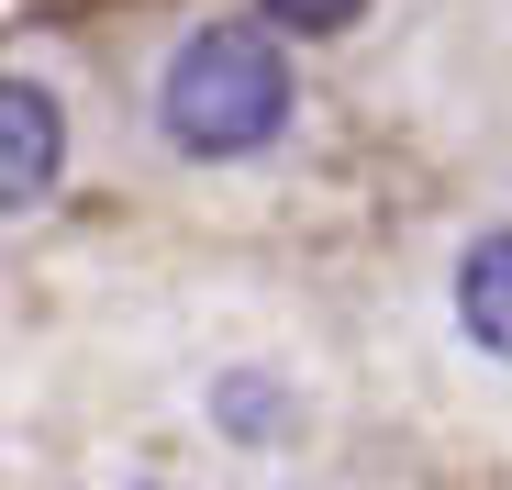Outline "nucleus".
<instances>
[{"label":"nucleus","instance_id":"nucleus-1","mask_svg":"<svg viewBox=\"0 0 512 490\" xmlns=\"http://www.w3.org/2000/svg\"><path fill=\"white\" fill-rule=\"evenodd\" d=\"M290 112H301V78H290L268 23H190L156 67V134L179 156H201V168L279 145Z\"/></svg>","mask_w":512,"mask_h":490},{"label":"nucleus","instance_id":"nucleus-3","mask_svg":"<svg viewBox=\"0 0 512 490\" xmlns=\"http://www.w3.org/2000/svg\"><path fill=\"white\" fill-rule=\"evenodd\" d=\"M457 323H468V346L512 357V223H490L457 257Z\"/></svg>","mask_w":512,"mask_h":490},{"label":"nucleus","instance_id":"nucleus-2","mask_svg":"<svg viewBox=\"0 0 512 490\" xmlns=\"http://www.w3.org/2000/svg\"><path fill=\"white\" fill-rule=\"evenodd\" d=\"M67 179V112L45 78H0V223Z\"/></svg>","mask_w":512,"mask_h":490},{"label":"nucleus","instance_id":"nucleus-4","mask_svg":"<svg viewBox=\"0 0 512 490\" xmlns=\"http://www.w3.org/2000/svg\"><path fill=\"white\" fill-rule=\"evenodd\" d=\"M256 12H268V34H279V45H290V34H301V45H323V34H357V23H368V0H256Z\"/></svg>","mask_w":512,"mask_h":490}]
</instances>
